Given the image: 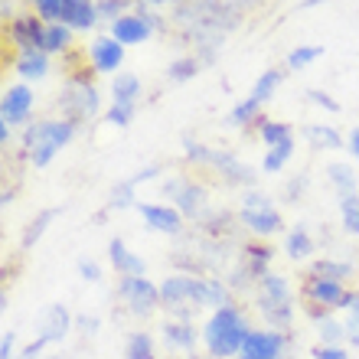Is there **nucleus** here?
Listing matches in <instances>:
<instances>
[{
    "label": "nucleus",
    "instance_id": "f257e3e1",
    "mask_svg": "<svg viewBox=\"0 0 359 359\" xmlns=\"http://www.w3.org/2000/svg\"><path fill=\"white\" fill-rule=\"evenodd\" d=\"M248 333L252 330H248L242 311H238L236 304H229V307L212 311V317L203 327V343H206V350L212 359H232V356H238Z\"/></svg>",
    "mask_w": 359,
    "mask_h": 359
},
{
    "label": "nucleus",
    "instance_id": "f03ea898",
    "mask_svg": "<svg viewBox=\"0 0 359 359\" xmlns=\"http://www.w3.org/2000/svg\"><path fill=\"white\" fill-rule=\"evenodd\" d=\"M76 121L69 118H53V121H36L29 124L27 134H23V147H27V157L33 167H49V161L56 157L62 147H66L72 137H76Z\"/></svg>",
    "mask_w": 359,
    "mask_h": 359
},
{
    "label": "nucleus",
    "instance_id": "7ed1b4c3",
    "mask_svg": "<svg viewBox=\"0 0 359 359\" xmlns=\"http://www.w3.org/2000/svg\"><path fill=\"white\" fill-rule=\"evenodd\" d=\"M258 311L265 313L271 330H287L294 320V297L291 284L281 274H265L258 281Z\"/></svg>",
    "mask_w": 359,
    "mask_h": 359
},
{
    "label": "nucleus",
    "instance_id": "20e7f679",
    "mask_svg": "<svg viewBox=\"0 0 359 359\" xmlns=\"http://www.w3.org/2000/svg\"><path fill=\"white\" fill-rule=\"evenodd\" d=\"M187 161L189 163H203V167H212V170L222 173L226 183L232 187H252V170H248L245 163L238 161L236 154L229 151H216V147H206V144H196V141H187Z\"/></svg>",
    "mask_w": 359,
    "mask_h": 359
},
{
    "label": "nucleus",
    "instance_id": "39448f33",
    "mask_svg": "<svg viewBox=\"0 0 359 359\" xmlns=\"http://www.w3.org/2000/svg\"><path fill=\"white\" fill-rule=\"evenodd\" d=\"M238 219H242V226H245L252 236H258V238H271L274 232H281V226H284L281 212L271 206V196L255 193V189H248L245 193Z\"/></svg>",
    "mask_w": 359,
    "mask_h": 359
},
{
    "label": "nucleus",
    "instance_id": "423d86ee",
    "mask_svg": "<svg viewBox=\"0 0 359 359\" xmlns=\"http://www.w3.org/2000/svg\"><path fill=\"white\" fill-rule=\"evenodd\" d=\"M59 108H62V114H66L69 121H88V118H95L98 114V92H95V86L88 82V79H69L66 86H62V92H59Z\"/></svg>",
    "mask_w": 359,
    "mask_h": 359
},
{
    "label": "nucleus",
    "instance_id": "0eeeda50",
    "mask_svg": "<svg viewBox=\"0 0 359 359\" xmlns=\"http://www.w3.org/2000/svg\"><path fill=\"white\" fill-rule=\"evenodd\" d=\"M304 307H323V311H340L350 291L343 281H330V278H317V274H304L301 284Z\"/></svg>",
    "mask_w": 359,
    "mask_h": 359
},
{
    "label": "nucleus",
    "instance_id": "6e6552de",
    "mask_svg": "<svg viewBox=\"0 0 359 359\" xmlns=\"http://www.w3.org/2000/svg\"><path fill=\"white\" fill-rule=\"evenodd\" d=\"M118 294L121 301L128 304V311L134 317H151L157 307H163V297H161V287L147 278H121L118 281Z\"/></svg>",
    "mask_w": 359,
    "mask_h": 359
},
{
    "label": "nucleus",
    "instance_id": "1a4fd4ad",
    "mask_svg": "<svg viewBox=\"0 0 359 359\" xmlns=\"http://www.w3.org/2000/svg\"><path fill=\"white\" fill-rule=\"evenodd\" d=\"M163 196L170 199L173 209H180L183 216H196L199 209H203L206 189L189 177H167V183H163Z\"/></svg>",
    "mask_w": 359,
    "mask_h": 359
},
{
    "label": "nucleus",
    "instance_id": "9d476101",
    "mask_svg": "<svg viewBox=\"0 0 359 359\" xmlns=\"http://www.w3.org/2000/svg\"><path fill=\"white\" fill-rule=\"evenodd\" d=\"M284 343L287 337L281 330H252L236 359H284Z\"/></svg>",
    "mask_w": 359,
    "mask_h": 359
},
{
    "label": "nucleus",
    "instance_id": "9b49d317",
    "mask_svg": "<svg viewBox=\"0 0 359 359\" xmlns=\"http://www.w3.org/2000/svg\"><path fill=\"white\" fill-rule=\"evenodd\" d=\"M7 33H10V39H13V46H17V53H23V49H43L46 20L33 17V13H20V17L10 20Z\"/></svg>",
    "mask_w": 359,
    "mask_h": 359
},
{
    "label": "nucleus",
    "instance_id": "f8f14e48",
    "mask_svg": "<svg viewBox=\"0 0 359 359\" xmlns=\"http://www.w3.org/2000/svg\"><path fill=\"white\" fill-rule=\"evenodd\" d=\"M72 313H69L66 304H49L46 311H43V317H39L36 323V337L39 340H46V343H62L66 340V333L72 330Z\"/></svg>",
    "mask_w": 359,
    "mask_h": 359
},
{
    "label": "nucleus",
    "instance_id": "ddd939ff",
    "mask_svg": "<svg viewBox=\"0 0 359 359\" xmlns=\"http://www.w3.org/2000/svg\"><path fill=\"white\" fill-rule=\"evenodd\" d=\"M154 33V23L144 13H124L111 23V36L121 43V46H141L147 43Z\"/></svg>",
    "mask_w": 359,
    "mask_h": 359
},
{
    "label": "nucleus",
    "instance_id": "4468645a",
    "mask_svg": "<svg viewBox=\"0 0 359 359\" xmlns=\"http://www.w3.org/2000/svg\"><path fill=\"white\" fill-rule=\"evenodd\" d=\"M137 212L154 232H167V236H180L183 232V212L173 206H157V203H137Z\"/></svg>",
    "mask_w": 359,
    "mask_h": 359
},
{
    "label": "nucleus",
    "instance_id": "2eb2a0df",
    "mask_svg": "<svg viewBox=\"0 0 359 359\" xmlns=\"http://www.w3.org/2000/svg\"><path fill=\"white\" fill-rule=\"evenodd\" d=\"M88 62H92L95 72L111 76L114 69H121V62H124V46L114 36H98L92 46H88ZM114 76H118V72H114Z\"/></svg>",
    "mask_w": 359,
    "mask_h": 359
},
{
    "label": "nucleus",
    "instance_id": "dca6fc26",
    "mask_svg": "<svg viewBox=\"0 0 359 359\" xmlns=\"http://www.w3.org/2000/svg\"><path fill=\"white\" fill-rule=\"evenodd\" d=\"M29 111H33V92L27 86H10L0 98V121L13 128V124L27 121Z\"/></svg>",
    "mask_w": 359,
    "mask_h": 359
},
{
    "label": "nucleus",
    "instance_id": "f3484780",
    "mask_svg": "<svg viewBox=\"0 0 359 359\" xmlns=\"http://www.w3.org/2000/svg\"><path fill=\"white\" fill-rule=\"evenodd\" d=\"M108 258H111L114 271L121 274V278H144V274H147L144 258L128 252V245H124L121 238H111V242H108Z\"/></svg>",
    "mask_w": 359,
    "mask_h": 359
},
{
    "label": "nucleus",
    "instance_id": "a211bd4d",
    "mask_svg": "<svg viewBox=\"0 0 359 359\" xmlns=\"http://www.w3.org/2000/svg\"><path fill=\"white\" fill-rule=\"evenodd\" d=\"M59 23H66L72 29H92L98 23V4L95 0H66Z\"/></svg>",
    "mask_w": 359,
    "mask_h": 359
},
{
    "label": "nucleus",
    "instance_id": "6ab92c4d",
    "mask_svg": "<svg viewBox=\"0 0 359 359\" xmlns=\"http://www.w3.org/2000/svg\"><path fill=\"white\" fill-rule=\"evenodd\" d=\"M271 245H262V242H252V245L242 248V265H245V278H255V281H262L268 271V265H271Z\"/></svg>",
    "mask_w": 359,
    "mask_h": 359
},
{
    "label": "nucleus",
    "instance_id": "aec40b11",
    "mask_svg": "<svg viewBox=\"0 0 359 359\" xmlns=\"http://www.w3.org/2000/svg\"><path fill=\"white\" fill-rule=\"evenodd\" d=\"M13 69H17V76H23V79H46L49 53L46 49H23V53H17V59H13Z\"/></svg>",
    "mask_w": 359,
    "mask_h": 359
},
{
    "label": "nucleus",
    "instance_id": "412c9836",
    "mask_svg": "<svg viewBox=\"0 0 359 359\" xmlns=\"http://www.w3.org/2000/svg\"><path fill=\"white\" fill-rule=\"evenodd\" d=\"M163 330V343L173 346V350H183V353H193L196 350V330H193V323L189 320H167L161 327Z\"/></svg>",
    "mask_w": 359,
    "mask_h": 359
},
{
    "label": "nucleus",
    "instance_id": "4be33fe9",
    "mask_svg": "<svg viewBox=\"0 0 359 359\" xmlns=\"http://www.w3.org/2000/svg\"><path fill=\"white\" fill-rule=\"evenodd\" d=\"M111 98L114 104H134L141 102V79L134 76V72H118L111 79Z\"/></svg>",
    "mask_w": 359,
    "mask_h": 359
},
{
    "label": "nucleus",
    "instance_id": "5701e85b",
    "mask_svg": "<svg viewBox=\"0 0 359 359\" xmlns=\"http://www.w3.org/2000/svg\"><path fill=\"white\" fill-rule=\"evenodd\" d=\"M304 137H307V144L317 147V151H340L343 147V134L337 131V128H330V124H307V128H304Z\"/></svg>",
    "mask_w": 359,
    "mask_h": 359
},
{
    "label": "nucleus",
    "instance_id": "b1692460",
    "mask_svg": "<svg viewBox=\"0 0 359 359\" xmlns=\"http://www.w3.org/2000/svg\"><path fill=\"white\" fill-rule=\"evenodd\" d=\"M281 79H284V69H268V72H262V76L255 79L252 92H248V102L255 104V108H262L265 102H271V95L278 92Z\"/></svg>",
    "mask_w": 359,
    "mask_h": 359
},
{
    "label": "nucleus",
    "instance_id": "393cba45",
    "mask_svg": "<svg viewBox=\"0 0 359 359\" xmlns=\"http://www.w3.org/2000/svg\"><path fill=\"white\" fill-rule=\"evenodd\" d=\"M59 212H62V209H59V206H49V209H43V212H39V216L33 219V222H29L27 229H23V236H20V252H29V248L36 245L39 238H43V232H46V226H49V222H53V219L59 216Z\"/></svg>",
    "mask_w": 359,
    "mask_h": 359
},
{
    "label": "nucleus",
    "instance_id": "a878e982",
    "mask_svg": "<svg viewBox=\"0 0 359 359\" xmlns=\"http://www.w3.org/2000/svg\"><path fill=\"white\" fill-rule=\"evenodd\" d=\"M284 252H287V258H294V262H301V258H307L313 252V238L311 232L304 226L291 229L287 236H284Z\"/></svg>",
    "mask_w": 359,
    "mask_h": 359
},
{
    "label": "nucleus",
    "instance_id": "bb28decb",
    "mask_svg": "<svg viewBox=\"0 0 359 359\" xmlns=\"http://www.w3.org/2000/svg\"><path fill=\"white\" fill-rule=\"evenodd\" d=\"M327 177H330V183L337 187V193L340 196H346V193H359V177H356V170H353L350 163H330L327 167Z\"/></svg>",
    "mask_w": 359,
    "mask_h": 359
},
{
    "label": "nucleus",
    "instance_id": "cd10ccee",
    "mask_svg": "<svg viewBox=\"0 0 359 359\" xmlns=\"http://www.w3.org/2000/svg\"><path fill=\"white\" fill-rule=\"evenodd\" d=\"M307 274H317V278H330V281H343V284H346V278H353V265H350V262L320 258V262H313Z\"/></svg>",
    "mask_w": 359,
    "mask_h": 359
},
{
    "label": "nucleus",
    "instance_id": "c85d7f7f",
    "mask_svg": "<svg viewBox=\"0 0 359 359\" xmlns=\"http://www.w3.org/2000/svg\"><path fill=\"white\" fill-rule=\"evenodd\" d=\"M69 46H72V27H66V23H46L43 49H46L49 56H53V53H66Z\"/></svg>",
    "mask_w": 359,
    "mask_h": 359
},
{
    "label": "nucleus",
    "instance_id": "c756f323",
    "mask_svg": "<svg viewBox=\"0 0 359 359\" xmlns=\"http://www.w3.org/2000/svg\"><path fill=\"white\" fill-rule=\"evenodd\" d=\"M294 157V137H287V141H281V144H274V147H268V154H265V161H262V170L265 173H278V170H284V163Z\"/></svg>",
    "mask_w": 359,
    "mask_h": 359
},
{
    "label": "nucleus",
    "instance_id": "7c9ffc66",
    "mask_svg": "<svg viewBox=\"0 0 359 359\" xmlns=\"http://www.w3.org/2000/svg\"><path fill=\"white\" fill-rule=\"evenodd\" d=\"M124 359H157L151 333L134 330L131 337H128V343H124Z\"/></svg>",
    "mask_w": 359,
    "mask_h": 359
},
{
    "label": "nucleus",
    "instance_id": "2f4dec72",
    "mask_svg": "<svg viewBox=\"0 0 359 359\" xmlns=\"http://www.w3.org/2000/svg\"><path fill=\"white\" fill-rule=\"evenodd\" d=\"M258 137H262L268 147H274V144H281V141H287V137H294V131H291V124H284V121H268V118H258Z\"/></svg>",
    "mask_w": 359,
    "mask_h": 359
},
{
    "label": "nucleus",
    "instance_id": "473e14b6",
    "mask_svg": "<svg viewBox=\"0 0 359 359\" xmlns=\"http://www.w3.org/2000/svg\"><path fill=\"white\" fill-rule=\"evenodd\" d=\"M134 189H137V183H134L131 177L128 180H121V183H114L111 187V196H108V209H131V206H137L134 203Z\"/></svg>",
    "mask_w": 359,
    "mask_h": 359
},
{
    "label": "nucleus",
    "instance_id": "72a5a7b5",
    "mask_svg": "<svg viewBox=\"0 0 359 359\" xmlns=\"http://www.w3.org/2000/svg\"><path fill=\"white\" fill-rule=\"evenodd\" d=\"M340 219H343V229H346L350 236H359V193L340 196Z\"/></svg>",
    "mask_w": 359,
    "mask_h": 359
},
{
    "label": "nucleus",
    "instance_id": "f704fd0d",
    "mask_svg": "<svg viewBox=\"0 0 359 359\" xmlns=\"http://www.w3.org/2000/svg\"><path fill=\"white\" fill-rule=\"evenodd\" d=\"M317 333H320L323 346H343V340H346V323L333 320V317H323V320L317 323Z\"/></svg>",
    "mask_w": 359,
    "mask_h": 359
},
{
    "label": "nucleus",
    "instance_id": "c9c22d12",
    "mask_svg": "<svg viewBox=\"0 0 359 359\" xmlns=\"http://www.w3.org/2000/svg\"><path fill=\"white\" fill-rule=\"evenodd\" d=\"M327 49H323V43H317V46H297L287 53V69H307L311 62H317V59L323 56Z\"/></svg>",
    "mask_w": 359,
    "mask_h": 359
},
{
    "label": "nucleus",
    "instance_id": "e433bc0d",
    "mask_svg": "<svg viewBox=\"0 0 359 359\" xmlns=\"http://www.w3.org/2000/svg\"><path fill=\"white\" fill-rule=\"evenodd\" d=\"M196 72H199V62L193 56H180L167 66V79L170 82H189V79H196Z\"/></svg>",
    "mask_w": 359,
    "mask_h": 359
},
{
    "label": "nucleus",
    "instance_id": "4c0bfd02",
    "mask_svg": "<svg viewBox=\"0 0 359 359\" xmlns=\"http://www.w3.org/2000/svg\"><path fill=\"white\" fill-rule=\"evenodd\" d=\"M134 104H114L111 102V108H108V124H114V128H128V124L134 121Z\"/></svg>",
    "mask_w": 359,
    "mask_h": 359
},
{
    "label": "nucleus",
    "instance_id": "58836bf2",
    "mask_svg": "<svg viewBox=\"0 0 359 359\" xmlns=\"http://www.w3.org/2000/svg\"><path fill=\"white\" fill-rule=\"evenodd\" d=\"M62 4H66V0H33L36 13L46 20V23H59V17H62Z\"/></svg>",
    "mask_w": 359,
    "mask_h": 359
},
{
    "label": "nucleus",
    "instance_id": "ea45409f",
    "mask_svg": "<svg viewBox=\"0 0 359 359\" xmlns=\"http://www.w3.org/2000/svg\"><path fill=\"white\" fill-rule=\"evenodd\" d=\"M307 102L317 104V108H323V111H330V114H340V108H343L337 98H330V95L320 92V88H311V92H307Z\"/></svg>",
    "mask_w": 359,
    "mask_h": 359
},
{
    "label": "nucleus",
    "instance_id": "a19ab883",
    "mask_svg": "<svg viewBox=\"0 0 359 359\" xmlns=\"http://www.w3.org/2000/svg\"><path fill=\"white\" fill-rule=\"evenodd\" d=\"M124 4H128V0H98V17H108L114 23L118 17H124L121 13Z\"/></svg>",
    "mask_w": 359,
    "mask_h": 359
},
{
    "label": "nucleus",
    "instance_id": "79ce46f5",
    "mask_svg": "<svg viewBox=\"0 0 359 359\" xmlns=\"http://www.w3.org/2000/svg\"><path fill=\"white\" fill-rule=\"evenodd\" d=\"M79 278L82 281H102V268H98V262H92V258H79Z\"/></svg>",
    "mask_w": 359,
    "mask_h": 359
},
{
    "label": "nucleus",
    "instance_id": "37998d69",
    "mask_svg": "<svg viewBox=\"0 0 359 359\" xmlns=\"http://www.w3.org/2000/svg\"><path fill=\"white\" fill-rule=\"evenodd\" d=\"M313 359H350V353L343 346H313Z\"/></svg>",
    "mask_w": 359,
    "mask_h": 359
},
{
    "label": "nucleus",
    "instance_id": "c03bdc74",
    "mask_svg": "<svg viewBox=\"0 0 359 359\" xmlns=\"http://www.w3.org/2000/svg\"><path fill=\"white\" fill-rule=\"evenodd\" d=\"M13 346H17L13 330H4V337H0V359H17L13 356Z\"/></svg>",
    "mask_w": 359,
    "mask_h": 359
},
{
    "label": "nucleus",
    "instance_id": "a18cd8bd",
    "mask_svg": "<svg viewBox=\"0 0 359 359\" xmlns=\"http://www.w3.org/2000/svg\"><path fill=\"white\" fill-rule=\"evenodd\" d=\"M76 327L86 333V337H95V333H98V317H88V313H82V317H76Z\"/></svg>",
    "mask_w": 359,
    "mask_h": 359
},
{
    "label": "nucleus",
    "instance_id": "49530a36",
    "mask_svg": "<svg viewBox=\"0 0 359 359\" xmlns=\"http://www.w3.org/2000/svg\"><path fill=\"white\" fill-rule=\"evenodd\" d=\"M43 346H46V340H33V343H27L23 350H20V356L17 359H39V353H43Z\"/></svg>",
    "mask_w": 359,
    "mask_h": 359
},
{
    "label": "nucleus",
    "instance_id": "de8ad7c7",
    "mask_svg": "<svg viewBox=\"0 0 359 359\" xmlns=\"http://www.w3.org/2000/svg\"><path fill=\"white\" fill-rule=\"evenodd\" d=\"M350 154H353V157H356V161H359V128L350 134Z\"/></svg>",
    "mask_w": 359,
    "mask_h": 359
},
{
    "label": "nucleus",
    "instance_id": "09e8293b",
    "mask_svg": "<svg viewBox=\"0 0 359 359\" xmlns=\"http://www.w3.org/2000/svg\"><path fill=\"white\" fill-rule=\"evenodd\" d=\"M0 144H4V147L10 144V124H4V121H0Z\"/></svg>",
    "mask_w": 359,
    "mask_h": 359
},
{
    "label": "nucleus",
    "instance_id": "8fccbe9b",
    "mask_svg": "<svg viewBox=\"0 0 359 359\" xmlns=\"http://www.w3.org/2000/svg\"><path fill=\"white\" fill-rule=\"evenodd\" d=\"M147 4H167V0H147Z\"/></svg>",
    "mask_w": 359,
    "mask_h": 359
},
{
    "label": "nucleus",
    "instance_id": "3c124183",
    "mask_svg": "<svg viewBox=\"0 0 359 359\" xmlns=\"http://www.w3.org/2000/svg\"><path fill=\"white\" fill-rule=\"evenodd\" d=\"M49 359H69V356H49Z\"/></svg>",
    "mask_w": 359,
    "mask_h": 359
}]
</instances>
